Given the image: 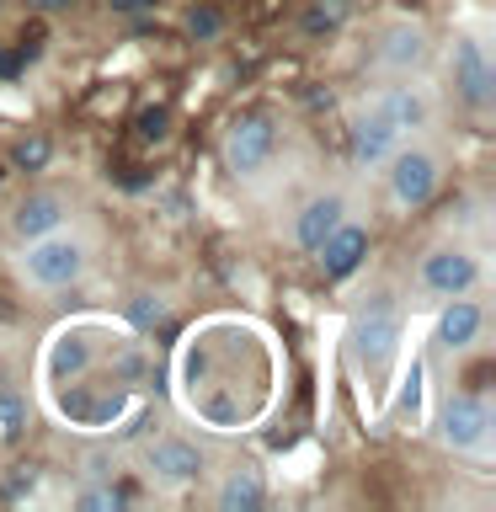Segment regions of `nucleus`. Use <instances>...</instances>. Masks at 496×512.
Returning <instances> with one entry per match:
<instances>
[{
	"label": "nucleus",
	"instance_id": "nucleus-1",
	"mask_svg": "<svg viewBox=\"0 0 496 512\" xmlns=\"http://www.w3.org/2000/svg\"><path fill=\"white\" fill-rule=\"evenodd\" d=\"M86 272H91V240L75 235L70 224L54 235L27 240L22 256H16V278L38 288V294H64V288L86 283Z\"/></svg>",
	"mask_w": 496,
	"mask_h": 512
},
{
	"label": "nucleus",
	"instance_id": "nucleus-2",
	"mask_svg": "<svg viewBox=\"0 0 496 512\" xmlns=\"http://www.w3.org/2000/svg\"><path fill=\"white\" fill-rule=\"evenodd\" d=\"M400 342H406V320H400V310L390 299L363 304L358 320L347 326V358L363 379H374V384H384L390 368L400 363Z\"/></svg>",
	"mask_w": 496,
	"mask_h": 512
},
{
	"label": "nucleus",
	"instance_id": "nucleus-3",
	"mask_svg": "<svg viewBox=\"0 0 496 512\" xmlns=\"http://www.w3.org/2000/svg\"><path fill=\"white\" fill-rule=\"evenodd\" d=\"M432 432H438V443L448 448V454L486 459L491 454V432H496V411H491V400L480 395V390H454L438 406Z\"/></svg>",
	"mask_w": 496,
	"mask_h": 512
},
{
	"label": "nucleus",
	"instance_id": "nucleus-4",
	"mask_svg": "<svg viewBox=\"0 0 496 512\" xmlns=\"http://www.w3.org/2000/svg\"><path fill=\"white\" fill-rule=\"evenodd\" d=\"M379 171H384V192H390V203L400 208V214L427 208L443 187V155L432 150V144H416V139L400 144Z\"/></svg>",
	"mask_w": 496,
	"mask_h": 512
},
{
	"label": "nucleus",
	"instance_id": "nucleus-5",
	"mask_svg": "<svg viewBox=\"0 0 496 512\" xmlns=\"http://www.w3.org/2000/svg\"><path fill=\"white\" fill-rule=\"evenodd\" d=\"M486 283V267H480V251H470L464 240H438L416 256V288L427 299H454V294H475Z\"/></svg>",
	"mask_w": 496,
	"mask_h": 512
},
{
	"label": "nucleus",
	"instance_id": "nucleus-6",
	"mask_svg": "<svg viewBox=\"0 0 496 512\" xmlns=\"http://www.w3.org/2000/svg\"><path fill=\"white\" fill-rule=\"evenodd\" d=\"M224 171L240 176V182H251V176H262L272 166V155H278V123L267 118V112H246V118H235L224 128Z\"/></svg>",
	"mask_w": 496,
	"mask_h": 512
},
{
	"label": "nucleus",
	"instance_id": "nucleus-7",
	"mask_svg": "<svg viewBox=\"0 0 496 512\" xmlns=\"http://www.w3.org/2000/svg\"><path fill=\"white\" fill-rule=\"evenodd\" d=\"M448 80H454V96L475 112V118H486L496 107V64L486 54V43L470 38V32L454 38V48H448Z\"/></svg>",
	"mask_w": 496,
	"mask_h": 512
},
{
	"label": "nucleus",
	"instance_id": "nucleus-8",
	"mask_svg": "<svg viewBox=\"0 0 496 512\" xmlns=\"http://www.w3.org/2000/svg\"><path fill=\"white\" fill-rule=\"evenodd\" d=\"M368 102H374L406 139L411 134H427V128L438 123V96H432V86H427L422 75H390L374 96H368Z\"/></svg>",
	"mask_w": 496,
	"mask_h": 512
},
{
	"label": "nucleus",
	"instance_id": "nucleus-9",
	"mask_svg": "<svg viewBox=\"0 0 496 512\" xmlns=\"http://www.w3.org/2000/svg\"><path fill=\"white\" fill-rule=\"evenodd\" d=\"M432 64V32L411 16L400 22H384L379 27V43H374V70L384 75H422Z\"/></svg>",
	"mask_w": 496,
	"mask_h": 512
},
{
	"label": "nucleus",
	"instance_id": "nucleus-10",
	"mask_svg": "<svg viewBox=\"0 0 496 512\" xmlns=\"http://www.w3.org/2000/svg\"><path fill=\"white\" fill-rule=\"evenodd\" d=\"M144 475H150L155 486H166V491H187L208 475V454L198 443L171 438L166 432V438H155L150 448H144Z\"/></svg>",
	"mask_w": 496,
	"mask_h": 512
},
{
	"label": "nucleus",
	"instance_id": "nucleus-11",
	"mask_svg": "<svg viewBox=\"0 0 496 512\" xmlns=\"http://www.w3.org/2000/svg\"><path fill=\"white\" fill-rule=\"evenodd\" d=\"M400 144H406V134L384 118V112L374 102H363L358 112H352V123H347V155H352V166L358 171H379L384 160H390Z\"/></svg>",
	"mask_w": 496,
	"mask_h": 512
},
{
	"label": "nucleus",
	"instance_id": "nucleus-12",
	"mask_svg": "<svg viewBox=\"0 0 496 512\" xmlns=\"http://www.w3.org/2000/svg\"><path fill=\"white\" fill-rule=\"evenodd\" d=\"M70 224V192L59 187H32L27 198H16V208L6 214V235L16 240V246H27V240L38 235H54Z\"/></svg>",
	"mask_w": 496,
	"mask_h": 512
},
{
	"label": "nucleus",
	"instance_id": "nucleus-13",
	"mask_svg": "<svg viewBox=\"0 0 496 512\" xmlns=\"http://www.w3.org/2000/svg\"><path fill=\"white\" fill-rule=\"evenodd\" d=\"M368 246H374V235H368L358 219H342L310 256L320 262V272H326V283H347V278H358V267L368 262Z\"/></svg>",
	"mask_w": 496,
	"mask_h": 512
},
{
	"label": "nucleus",
	"instance_id": "nucleus-14",
	"mask_svg": "<svg viewBox=\"0 0 496 512\" xmlns=\"http://www.w3.org/2000/svg\"><path fill=\"white\" fill-rule=\"evenodd\" d=\"M480 336H486V304L470 294L443 299L438 320H432V342L443 352H470V347H480Z\"/></svg>",
	"mask_w": 496,
	"mask_h": 512
},
{
	"label": "nucleus",
	"instance_id": "nucleus-15",
	"mask_svg": "<svg viewBox=\"0 0 496 512\" xmlns=\"http://www.w3.org/2000/svg\"><path fill=\"white\" fill-rule=\"evenodd\" d=\"M347 214H352V208H347L342 192H315V198H304V203L294 208V224H288V235H294L299 251H315L320 240H326Z\"/></svg>",
	"mask_w": 496,
	"mask_h": 512
},
{
	"label": "nucleus",
	"instance_id": "nucleus-16",
	"mask_svg": "<svg viewBox=\"0 0 496 512\" xmlns=\"http://www.w3.org/2000/svg\"><path fill=\"white\" fill-rule=\"evenodd\" d=\"M214 507H219V512H256V507H267V480H262V470H251V464L224 470V480L214 486Z\"/></svg>",
	"mask_w": 496,
	"mask_h": 512
},
{
	"label": "nucleus",
	"instance_id": "nucleus-17",
	"mask_svg": "<svg viewBox=\"0 0 496 512\" xmlns=\"http://www.w3.org/2000/svg\"><path fill=\"white\" fill-rule=\"evenodd\" d=\"M91 358H96V347H91V336L86 331H59V342H54V352H48V379H80L91 368Z\"/></svg>",
	"mask_w": 496,
	"mask_h": 512
},
{
	"label": "nucleus",
	"instance_id": "nucleus-18",
	"mask_svg": "<svg viewBox=\"0 0 496 512\" xmlns=\"http://www.w3.org/2000/svg\"><path fill=\"white\" fill-rule=\"evenodd\" d=\"M347 16H352V0H310L304 16H299V32L310 43H326V38H336V32L347 27Z\"/></svg>",
	"mask_w": 496,
	"mask_h": 512
},
{
	"label": "nucleus",
	"instance_id": "nucleus-19",
	"mask_svg": "<svg viewBox=\"0 0 496 512\" xmlns=\"http://www.w3.org/2000/svg\"><path fill=\"white\" fill-rule=\"evenodd\" d=\"M27 427V400L11 390V384H0V443H16Z\"/></svg>",
	"mask_w": 496,
	"mask_h": 512
},
{
	"label": "nucleus",
	"instance_id": "nucleus-20",
	"mask_svg": "<svg viewBox=\"0 0 496 512\" xmlns=\"http://www.w3.org/2000/svg\"><path fill=\"white\" fill-rule=\"evenodd\" d=\"M48 155H54L48 134H22V139L11 144V166H16V171H43Z\"/></svg>",
	"mask_w": 496,
	"mask_h": 512
},
{
	"label": "nucleus",
	"instance_id": "nucleus-21",
	"mask_svg": "<svg viewBox=\"0 0 496 512\" xmlns=\"http://www.w3.org/2000/svg\"><path fill=\"white\" fill-rule=\"evenodd\" d=\"M139 139L144 144H166L171 139V112L166 107H144L139 112Z\"/></svg>",
	"mask_w": 496,
	"mask_h": 512
},
{
	"label": "nucleus",
	"instance_id": "nucleus-22",
	"mask_svg": "<svg viewBox=\"0 0 496 512\" xmlns=\"http://www.w3.org/2000/svg\"><path fill=\"white\" fill-rule=\"evenodd\" d=\"M400 384H406V390H400L395 411H400V416H416V406H422V363H416V358H411V374L400 379Z\"/></svg>",
	"mask_w": 496,
	"mask_h": 512
},
{
	"label": "nucleus",
	"instance_id": "nucleus-23",
	"mask_svg": "<svg viewBox=\"0 0 496 512\" xmlns=\"http://www.w3.org/2000/svg\"><path fill=\"white\" fill-rule=\"evenodd\" d=\"M134 320H139L144 331H150V326H160V320H166V304H160L155 294H139V304H134Z\"/></svg>",
	"mask_w": 496,
	"mask_h": 512
},
{
	"label": "nucleus",
	"instance_id": "nucleus-24",
	"mask_svg": "<svg viewBox=\"0 0 496 512\" xmlns=\"http://www.w3.org/2000/svg\"><path fill=\"white\" fill-rule=\"evenodd\" d=\"M75 502L80 507H123V491L118 486H91V491H80Z\"/></svg>",
	"mask_w": 496,
	"mask_h": 512
},
{
	"label": "nucleus",
	"instance_id": "nucleus-25",
	"mask_svg": "<svg viewBox=\"0 0 496 512\" xmlns=\"http://www.w3.org/2000/svg\"><path fill=\"white\" fill-rule=\"evenodd\" d=\"M187 27L198 32V38H214V32H219V11H208V6H203V11H192V16H187Z\"/></svg>",
	"mask_w": 496,
	"mask_h": 512
},
{
	"label": "nucleus",
	"instance_id": "nucleus-26",
	"mask_svg": "<svg viewBox=\"0 0 496 512\" xmlns=\"http://www.w3.org/2000/svg\"><path fill=\"white\" fill-rule=\"evenodd\" d=\"M150 0H112V11H123V16H134V11H144Z\"/></svg>",
	"mask_w": 496,
	"mask_h": 512
},
{
	"label": "nucleus",
	"instance_id": "nucleus-27",
	"mask_svg": "<svg viewBox=\"0 0 496 512\" xmlns=\"http://www.w3.org/2000/svg\"><path fill=\"white\" fill-rule=\"evenodd\" d=\"M38 11H59V6H70V0H32Z\"/></svg>",
	"mask_w": 496,
	"mask_h": 512
},
{
	"label": "nucleus",
	"instance_id": "nucleus-28",
	"mask_svg": "<svg viewBox=\"0 0 496 512\" xmlns=\"http://www.w3.org/2000/svg\"><path fill=\"white\" fill-rule=\"evenodd\" d=\"M0 182H6V166H0Z\"/></svg>",
	"mask_w": 496,
	"mask_h": 512
}]
</instances>
